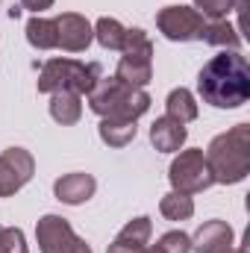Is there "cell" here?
I'll list each match as a JSON object with an SVG mask.
<instances>
[{
	"label": "cell",
	"mask_w": 250,
	"mask_h": 253,
	"mask_svg": "<svg viewBox=\"0 0 250 253\" xmlns=\"http://www.w3.org/2000/svg\"><path fill=\"white\" fill-rule=\"evenodd\" d=\"M197 94L215 109H239L250 100V65L239 50H221L197 74Z\"/></svg>",
	"instance_id": "cell-1"
},
{
	"label": "cell",
	"mask_w": 250,
	"mask_h": 253,
	"mask_svg": "<svg viewBox=\"0 0 250 253\" xmlns=\"http://www.w3.org/2000/svg\"><path fill=\"white\" fill-rule=\"evenodd\" d=\"M206 165L212 180L221 186H236L250 174V124H236L215 135L206 147Z\"/></svg>",
	"instance_id": "cell-2"
},
{
	"label": "cell",
	"mask_w": 250,
	"mask_h": 253,
	"mask_svg": "<svg viewBox=\"0 0 250 253\" xmlns=\"http://www.w3.org/2000/svg\"><path fill=\"white\" fill-rule=\"evenodd\" d=\"M85 97H88V109L94 115H100V118H129V121H138L150 109V94L144 88L124 85L118 77H100Z\"/></svg>",
	"instance_id": "cell-3"
},
{
	"label": "cell",
	"mask_w": 250,
	"mask_h": 253,
	"mask_svg": "<svg viewBox=\"0 0 250 253\" xmlns=\"http://www.w3.org/2000/svg\"><path fill=\"white\" fill-rule=\"evenodd\" d=\"M100 80V65L97 62H80V59H47L39 74V91L53 94V91H74V94H88L94 83Z\"/></svg>",
	"instance_id": "cell-4"
},
{
	"label": "cell",
	"mask_w": 250,
	"mask_h": 253,
	"mask_svg": "<svg viewBox=\"0 0 250 253\" xmlns=\"http://www.w3.org/2000/svg\"><path fill=\"white\" fill-rule=\"evenodd\" d=\"M121 53H124V56L118 59L115 77H118L124 85L144 88V85L153 80V42H150V36H147L141 27H129Z\"/></svg>",
	"instance_id": "cell-5"
},
{
	"label": "cell",
	"mask_w": 250,
	"mask_h": 253,
	"mask_svg": "<svg viewBox=\"0 0 250 253\" xmlns=\"http://www.w3.org/2000/svg\"><path fill=\"white\" fill-rule=\"evenodd\" d=\"M168 180H171V189L180 191V194H200L209 186H215L212 180V171L206 165V153L200 147H191V150H180L168 168Z\"/></svg>",
	"instance_id": "cell-6"
},
{
	"label": "cell",
	"mask_w": 250,
	"mask_h": 253,
	"mask_svg": "<svg viewBox=\"0 0 250 253\" xmlns=\"http://www.w3.org/2000/svg\"><path fill=\"white\" fill-rule=\"evenodd\" d=\"M36 242L42 253H91L62 215H44L36 224Z\"/></svg>",
	"instance_id": "cell-7"
},
{
	"label": "cell",
	"mask_w": 250,
	"mask_h": 253,
	"mask_svg": "<svg viewBox=\"0 0 250 253\" xmlns=\"http://www.w3.org/2000/svg\"><path fill=\"white\" fill-rule=\"evenodd\" d=\"M203 15L194 6H165L156 15V27L168 42H200Z\"/></svg>",
	"instance_id": "cell-8"
},
{
	"label": "cell",
	"mask_w": 250,
	"mask_h": 253,
	"mask_svg": "<svg viewBox=\"0 0 250 253\" xmlns=\"http://www.w3.org/2000/svg\"><path fill=\"white\" fill-rule=\"evenodd\" d=\"M36 174V159L24 147H6L0 153V197H12Z\"/></svg>",
	"instance_id": "cell-9"
},
{
	"label": "cell",
	"mask_w": 250,
	"mask_h": 253,
	"mask_svg": "<svg viewBox=\"0 0 250 253\" xmlns=\"http://www.w3.org/2000/svg\"><path fill=\"white\" fill-rule=\"evenodd\" d=\"M56 21V39H59V47L68 53H83L91 42H94V30L91 24L77 15V12H62Z\"/></svg>",
	"instance_id": "cell-10"
},
{
	"label": "cell",
	"mask_w": 250,
	"mask_h": 253,
	"mask_svg": "<svg viewBox=\"0 0 250 253\" xmlns=\"http://www.w3.org/2000/svg\"><path fill=\"white\" fill-rule=\"evenodd\" d=\"M188 239H191V251L194 253H221L227 248H233V227L227 221L215 218V221L200 224L197 233L188 236Z\"/></svg>",
	"instance_id": "cell-11"
},
{
	"label": "cell",
	"mask_w": 250,
	"mask_h": 253,
	"mask_svg": "<svg viewBox=\"0 0 250 253\" xmlns=\"http://www.w3.org/2000/svg\"><path fill=\"white\" fill-rule=\"evenodd\" d=\"M97 191V180L91 174H83V171H74V174H65L53 183V194L56 200H62L68 206H80L85 200H91Z\"/></svg>",
	"instance_id": "cell-12"
},
{
	"label": "cell",
	"mask_w": 250,
	"mask_h": 253,
	"mask_svg": "<svg viewBox=\"0 0 250 253\" xmlns=\"http://www.w3.org/2000/svg\"><path fill=\"white\" fill-rule=\"evenodd\" d=\"M150 233H153V224L147 215H138L132 221H126L124 230L115 236V242L109 245L106 253H141L150 242Z\"/></svg>",
	"instance_id": "cell-13"
},
{
	"label": "cell",
	"mask_w": 250,
	"mask_h": 253,
	"mask_svg": "<svg viewBox=\"0 0 250 253\" xmlns=\"http://www.w3.org/2000/svg\"><path fill=\"white\" fill-rule=\"evenodd\" d=\"M186 138H188L186 124H180V121H174L168 115L156 118L153 126H150V141H153V147L159 153H177L186 144Z\"/></svg>",
	"instance_id": "cell-14"
},
{
	"label": "cell",
	"mask_w": 250,
	"mask_h": 253,
	"mask_svg": "<svg viewBox=\"0 0 250 253\" xmlns=\"http://www.w3.org/2000/svg\"><path fill=\"white\" fill-rule=\"evenodd\" d=\"M200 42H206V44H212V47H224V50H239V47H242V33H239V27H233L227 18H218V21L203 24Z\"/></svg>",
	"instance_id": "cell-15"
},
{
	"label": "cell",
	"mask_w": 250,
	"mask_h": 253,
	"mask_svg": "<svg viewBox=\"0 0 250 253\" xmlns=\"http://www.w3.org/2000/svg\"><path fill=\"white\" fill-rule=\"evenodd\" d=\"M50 118L62 126H71L83 118V97L74 91H53L50 94Z\"/></svg>",
	"instance_id": "cell-16"
},
{
	"label": "cell",
	"mask_w": 250,
	"mask_h": 253,
	"mask_svg": "<svg viewBox=\"0 0 250 253\" xmlns=\"http://www.w3.org/2000/svg\"><path fill=\"white\" fill-rule=\"evenodd\" d=\"M135 124L138 121H129V118H100V126H97L100 141L109 147H126L138 132Z\"/></svg>",
	"instance_id": "cell-17"
},
{
	"label": "cell",
	"mask_w": 250,
	"mask_h": 253,
	"mask_svg": "<svg viewBox=\"0 0 250 253\" xmlns=\"http://www.w3.org/2000/svg\"><path fill=\"white\" fill-rule=\"evenodd\" d=\"M27 42H30L36 50H53V47H59V39H56V21H53V18L33 15V18L27 21Z\"/></svg>",
	"instance_id": "cell-18"
},
{
	"label": "cell",
	"mask_w": 250,
	"mask_h": 253,
	"mask_svg": "<svg viewBox=\"0 0 250 253\" xmlns=\"http://www.w3.org/2000/svg\"><path fill=\"white\" fill-rule=\"evenodd\" d=\"M165 106H168V118H174L180 124H191L197 118V100H194V94L188 88H183V85L168 94Z\"/></svg>",
	"instance_id": "cell-19"
},
{
	"label": "cell",
	"mask_w": 250,
	"mask_h": 253,
	"mask_svg": "<svg viewBox=\"0 0 250 253\" xmlns=\"http://www.w3.org/2000/svg\"><path fill=\"white\" fill-rule=\"evenodd\" d=\"M94 30V39L100 47L106 50H121L124 47V39H126V27L115 18H97V24L91 27Z\"/></svg>",
	"instance_id": "cell-20"
},
{
	"label": "cell",
	"mask_w": 250,
	"mask_h": 253,
	"mask_svg": "<svg viewBox=\"0 0 250 253\" xmlns=\"http://www.w3.org/2000/svg\"><path fill=\"white\" fill-rule=\"evenodd\" d=\"M159 212L168 221H188L194 215V200H191V194H180V191L171 189L159 200Z\"/></svg>",
	"instance_id": "cell-21"
},
{
	"label": "cell",
	"mask_w": 250,
	"mask_h": 253,
	"mask_svg": "<svg viewBox=\"0 0 250 253\" xmlns=\"http://www.w3.org/2000/svg\"><path fill=\"white\" fill-rule=\"evenodd\" d=\"M194 9L209 21H218V18H227L236 9V0H194Z\"/></svg>",
	"instance_id": "cell-22"
},
{
	"label": "cell",
	"mask_w": 250,
	"mask_h": 253,
	"mask_svg": "<svg viewBox=\"0 0 250 253\" xmlns=\"http://www.w3.org/2000/svg\"><path fill=\"white\" fill-rule=\"evenodd\" d=\"M156 245H159V251L162 253H191V239H188L183 230H171V233H165Z\"/></svg>",
	"instance_id": "cell-23"
},
{
	"label": "cell",
	"mask_w": 250,
	"mask_h": 253,
	"mask_svg": "<svg viewBox=\"0 0 250 253\" xmlns=\"http://www.w3.org/2000/svg\"><path fill=\"white\" fill-rule=\"evenodd\" d=\"M27 242H24V230L18 227H0V253H24Z\"/></svg>",
	"instance_id": "cell-24"
},
{
	"label": "cell",
	"mask_w": 250,
	"mask_h": 253,
	"mask_svg": "<svg viewBox=\"0 0 250 253\" xmlns=\"http://www.w3.org/2000/svg\"><path fill=\"white\" fill-rule=\"evenodd\" d=\"M53 3H56V0H21V6H24V9H30V12H36V15H39V12H44V9H50Z\"/></svg>",
	"instance_id": "cell-25"
},
{
	"label": "cell",
	"mask_w": 250,
	"mask_h": 253,
	"mask_svg": "<svg viewBox=\"0 0 250 253\" xmlns=\"http://www.w3.org/2000/svg\"><path fill=\"white\" fill-rule=\"evenodd\" d=\"M141 253H162V251H159V245H147Z\"/></svg>",
	"instance_id": "cell-26"
},
{
	"label": "cell",
	"mask_w": 250,
	"mask_h": 253,
	"mask_svg": "<svg viewBox=\"0 0 250 253\" xmlns=\"http://www.w3.org/2000/svg\"><path fill=\"white\" fill-rule=\"evenodd\" d=\"M221 253H248V248H227V251H221Z\"/></svg>",
	"instance_id": "cell-27"
},
{
	"label": "cell",
	"mask_w": 250,
	"mask_h": 253,
	"mask_svg": "<svg viewBox=\"0 0 250 253\" xmlns=\"http://www.w3.org/2000/svg\"><path fill=\"white\" fill-rule=\"evenodd\" d=\"M24 253H30V251H24Z\"/></svg>",
	"instance_id": "cell-28"
}]
</instances>
